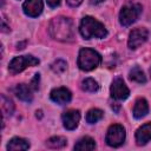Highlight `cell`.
Segmentation results:
<instances>
[{"mask_svg":"<svg viewBox=\"0 0 151 151\" xmlns=\"http://www.w3.org/2000/svg\"><path fill=\"white\" fill-rule=\"evenodd\" d=\"M104 0H90V2L92 4V5H98V4H100V2H103Z\"/></svg>","mask_w":151,"mask_h":151,"instance_id":"obj_27","label":"cell"},{"mask_svg":"<svg viewBox=\"0 0 151 151\" xmlns=\"http://www.w3.org/2000/svg\"><path fill=\"white\" fill-rule=\"evenodd\" d=\"M1 110L4 112V116L11 117L14 112V104L12 99L7 98L5 94H1Z\"/></svg>","mask_w":151,"mask_h":151,"instance_id":"obj_19","label":"cell"},{"mask_svg":"<svg viewBox=\"0 0 151 151\" xmlns=\"http://www.w3.org/2000/svg\"><path fill=\"white\" fill-rule=\"evenodd\" d=\"M125 140V129L119 124H113L109 127L105 137V142L109 146L118 147L123 145Z\"/></svg>","mask_w":151,"mask_h":151,"instance_id":"obj_6","label":"cell"},{"mask_svg":"<svg viewBox=\"0 0 151 151\" xmlns=\"http://www.w3.org/2000/svg\"><path fill=\"white\" fill-rule=\"evenodd\" d=\"M50 97L54 103H57L59 105H65L71 100L72 93L66 87H58V88H54L51 91Z\"/></svg>","mask_w":151,"mask_h":151,"instance_id":"obj_11","label":"cell"},{"mask_svg":"<svg viewBox=\"0 0 151 151\" xmlns=\"http://www.w3.org/2000/svg\"><path fill=\"white\" fill-rule=\"evenodd\" d=\"M66 144H67L66 138L61 136H54L46 140V146L50 149H63L64 146H66Z\"/></svg>","mask_w":151,"mask_h":151,"instance_id":"obj_18","label":"cell"},{"mask_svg":"<svg viewBox=\"0 0 151 151\" xmlns=\"http://www.w3.org/2000/svg\"><path fill=\"white\" fill-rule=\"evenodd\" d=\"M48 33L55 40L71 42L76 38L74 24L70 18L66 17L53 18L48 25Z\"/></svg>","mask_w":151,"mask_h":151,"instance_id":"obj_1","label":"cell"},{"mask_svg":"<svg viewBox=\"0 0 151 151\" xmlns=\"http://www.w3.org/2000/svg\"><path fill=\"white\" fill-rule=\"evenodd\" d=\"M14 94L26 103H31L33 100V88L26 84H18L14 87Z\"/></svg>","mask_w":151,"mask_h":151,"instance_id":"obj_12","label":"cell"},{"mask_svg":"<svg viewBox=\"0 0 151 151\" xmlns=\"http://www.w3.org/2000/svg\"><path fill=\"white\" fill-rule=\"evenodd\" d=\"M150 76H151V67H150Z\"/></svg>","mask_w":151,"mask_h":151,"instance_id":"obj_29","label":"cell"},{"mask_svg":"<svg viewBox=\"0 0 151 151\" xmlns=\"http://www.w3.org/2000/svg\"><path fill=\"white\" fill-rule=\"evenodd\" d=\"M147 37H149V31L144 27H138L132 29L129 34V40H127L129 48L130 50L138 48L142 44H144L147 40Z\"/></svg>","mask_w":151,"mask_h":151,"instance_id":"obj_7","label":"cell"},{"mask_svg":"<svg viewBox=\"0 0 151 151\" xmlns=\"http://www.w3.org/2000/svg\"><path fill=\"white\" fill-rule=\"evenodd\" d=\"M66 1L71 7H77L83 2V0H66Z\"/></svg>","mask_w":151,"mask_h":151,"instance_id":"obj_24","label":"cell"},{"mask_svg":"<svg viewBox=\"0 0 151 151\" xmlns=\"http://www.w3.org/2000/svg\"><path fill=\"white\" fill-rule=\"evenodd\" d=\"M81 88L86 92H97L99 90V85L93 78H85L81 81Z\"/></svg>","mask_w":151,"mask_h":151,"instance_id":"obj_20","label":"cell"},{"mask_svg":"<svg viewBox=\"0 0 151 151\" xmlns=\"http://www.w3.org/2000/svg\"><path fill=\"white\" fill-rule=\"evenodd\" d=\"M47 4H48V6H50V7L54 8V7L59 6V4H60V0H47Z\"/></svg>","mask_w":151,"mask_h":151,"instance_id":"obj_25","label":"cell"},{"mask_svg":"<svg viewBox=\"0 0 151 151\" xmlns=\"http://www.w3.org/2000/svg\"><path fill=\"white\" fill-rule=\"evenodd\" d=\"M149 112V104L147 101L144 99V98H138L134 103V106H133V117L136 119H140L143 118L144 116H146V113Z\"/></svg>","mask_w":151,"mask_h":151,"instance_id":"obj_14","label":"cell"},{"mask_svg":"<svg viewBox=\"0 0 151 151\" xmlns=\"http://www.w3.org/2000/svg\"><path fill=\"white\" fill-rule=\"evenodd\" d=\"M67 67V64L66 61H64L63 59H57L52 65H51V68L53 72L55 73H63Z\"/></svg>","mask_w":151,"mask_h":151,"instance_id":"obj_22","label":"cell"},{"mask_svg":"<svg viewBox=\"0 0 151 151\" xmlns=\"http://www.w3.org/2000/svg\"><path fill=\"white\" fill-rule=\"evenodd\" d=\"M78 66L83 71H92L101 63L100 54L92 48H81L78 55Z\"/></svg>","mask_w":151,"mask_h":151,"instance_id":"obj_3","label":"cell"},{"mask_svg":"<svg viewBox=\"0 0 151 151\" xmlns=\"http://www.w3.org/2000/svg\"><path fill=\"white\" fill-rule=\"evenodd\" d=\"M112 109H113L116 112H118V111H119V106H118V105H114V104H112Z\"/></svg>","mask_w":151,"mask_h":151,"instance_id":"obj_28","label":"cell"},{"mask_svg":"<svg viewBox=\"0 0 151 151\" xmlns=\"http://www.w3.org/2000/svg\"><path fill=\"white\" fill-rule=\"evenodd\" d=\"M142 6L139 4H126L119 12V22L123 26L132 25L140 15Z\"/></svg>","mask_w":151,"mask_h":151,"instance_id":"obj_4","label":"cell"},{"mask_svg":"<svg viewBox=\"0 0 151 151\" xmlns=\"http://www.w3.org/2000/svg\"><path fill=\"white\" fill-rule=\"evenodd\" d=\"M29 147V143L20 137H14L12 138L8 144H7V150L8 151H21V150H27Z\"/></svg>","mask_w":151,"mask_h":151,"instance_id":"obj_15","label":"cell"},{"mask_svg":"<svg viewBox=\"0 0 151 151\" xmlns=\"http://www.w3.org/2000/svg\"><path fill=\"white\" fill-rule=\"evenodd\" d=\"M64 127L66 130H74L80 120V112L78 110H68L61 116Z\"/></svg>","mask_w":151,"mask_h":151,"instance_id":"obj_9","label":"cell"},{"mask_svg":"<svg viewBox=\"0 0 151 151\" xmlns=\"http://www.w3.org/2000/svg\"><path fill=\"white\" fill-rule=\"evenodd\" d=\"M103 116H104V113H103L101 110H99V109H91L86 113V122L88 124H94L98 120H100L103 118Z\"/></svg>","mask_w":151,"mask_h":151,"instance_id":"obj_21","label":"cell"},{"mask_svg":"<svg viewBox=\"0 0 151 151\" xmlns=\"http://www.w3.org/2000/svg\"><path fill=\"white\" fill-rule=\"evenodd\" d=\"M42 8H44L42 0H26L22 5L24 13L32 18L40 15L42 12Z\"/></svg>","mask_w":151,"mask_h":151,"instance_id":"obj_10","label":"cell"},{"mask_svg":"<svg viewBox=\"0 0 151 151\" xmlns=\"http://www.w3.org/2000/svg\"><path fill=\"white\" fill-rule=\"evenodd\" d=\"M110 93H111V97L113 99H117V100H124L129 97L130 94V91L127 88V86L125 85L124 80L119 77L114 78L112 84H111V87H110Z\"/></svg>","mask_w":151,"mask_h":151,"instance_id":"obj_8","label":"cell"},{"mask_svg":"<svg viewBox=\"0 0 151 151\" xmlns=\"http://www.w3.org/2000/svg\"><path fill=\"white\" fill-rule=\"evenodd\" d=\"M150 140H151V123H146L136 131V142L138 145H145Z\"/></svg>","mask_w":151,"mask_h":151,"instance_id":"obj_13","label":"cell"},{"mask_svg":"<svg viewBox=\"0 0 151 151\" xmlns=\"http://www.w3.org/2000/svg\"><path fill=\"white\" fill-rule=\"evenodd\" d=\"M129 78L132 80V81H136L138 84H145L146 83V77L143 72V70L138 66H134L130 70L129 72Z\"/></svg>","mask_w":151,"mask_h":151,"instance_id":"obj_17","label":"cell"},{"mask_svg":"<svg viewBox=\"0 0 151 151\" xmlns=\"http://www.w3.org/2000/svg\"><path fill=\"white\" fill-rule=\"evenodd\" d=\"M8 31H9V27H7L5 24V20H2V32H8Z\"/></svg>","mask_w":151,"mask_h":151,"instance_id":"obj_26","label":"cell"},{"mask_svg":"<svg viewBox=\"0 0 151 151\" xmlns=\"http://www.w3.org/2000/svg\"><path fill=\"white\" fill-rule=\"evenodd\" d=\"M79 32L84 39H92V38H105L107 35V29L105 26L98 21L97 19L92 17H84L81 19L80 26H79Z\"/></svg>","mask_w":151,"mask_h":151,"instance_id":"obj_2","label":"cell"},{"mask_svg":"<svg viewBox=\"0 0 151 151\" xmlns=\"http://www.w3.org/2000/svg\"><path fill=\"white\" fill-rule=\"evenodd\" d=\"M39 80H40V74L39 73L34 74V78L32 79V81L29 84V86L33 88V91H37L39 88Z\"/></svg>","mask_w":151,"mask_h":151,"instance_id":"obj_23","label":"cell"},{"mask_svg":"<svg viewBox=\"0 0 151 151\" xmlns=\"http://www.w3.org/2000/svg\"><path fill=\"white\" fill-rule=\"evenodd\" d=\"M38 64H39V59L33 57V55H31V54H28V55H19V57L13 58L9 61L8 71L12 74H17V73L22 72L27 67L35 66Z\"/></svg>","mask_w":151,"mask_h":151,"instance_id":"obj_5","label":"cell"},{"mask_svg":"<svg viewBox=\"0 0 151 151\" xmlns=\"http://www.w3.org/2000/svg\"><path fill=\"white\" fill-rule=\"evenodd\" d=\"M96 147V143H94V139H92L91 137H83L80 138L77 144L74 145V150L77 151H90V150H93Z\"/></svg>","mask_w":151,"mask_h":151,"instance_id":"obj_16","label":"cell"}]
</instances>
